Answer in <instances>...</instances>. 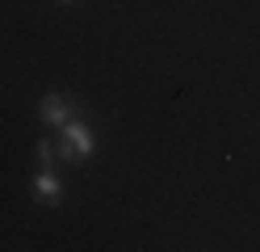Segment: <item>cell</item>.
I'll use <instances>...</instances> for the list:
<instances>
[{
	"mask_svg": "<svg viewBox=\"0 0 260 252\" xmlns=\"http://www.w3.org/2000/svg\"><path fill=\"white\" fill-rule=\"evenodd\" d=\"M55 147H59V160H63V164H84V160H92V151H96V130H92V122H88V118H68V122L59 126Z\"/></svg>",
	"mask_w": 260,
	"mask_h": 252,
	"instance_id": "cell-1",
	"label": "cell"
},
{
	"mask_svg": "<svg viewBox=\"0 0 260 252\" xmlns=\"http://www.w3.org/2000/svg\"><path fill=\"white\" fill-rule=\"evenodd\" d=\"M29 193H34L38 206H63L68 189H63V177L55 173V164H38L34 181H29Z\"/></svg>",
	"mask_w": 260,
	"mask_h": 252,
	"instance_id": "cell-2",
	"label": "cell"
},
{
	"mask_svg": "<svg viewBox=\"0 0 260 252\" xmlns=\"http://www.w3.org/2000/svg\"><path fill=\"white\" fill-rule=\"evenodd\" d=\"M38 118H42V126L59 130L68 118H76V101H72V97H63V93H46V97L38 101Z\"/></svg>",
	"mask_w": 260,
	"mask_h": 252,
	"instance_id": "cell-3",
	"label": "cell"
},
{
	"mask_svg": "<svg viewBox=\"0 0 260 252\" xmlns=\"http://www.w3.org/2000/svg\"><path fill=\"white\" fill-rule=\"evenodd\" d=\"M34 156H38V164H55V160H59L55 139H38V143H34Z\"/></svg>",
	"mask_w": 260,
	"mask_h": 252,
	"instance_id": "cell-4",
	"label": "cell"
},
{
	"mask_svg": "<svg viewBox=\"0 0 260 252\" xmlns=\"http://www.w3.org/2000/svg\"><path fill=\"white\" fill-rule=\"evenodd\" d=\"M59 5H72V0H59Z\"/></svg>",
	"mask_w": 260,
	"mask_h": 252,
	"instance_id": "cell-5",
	"label": "cell"
}]
</instances>
